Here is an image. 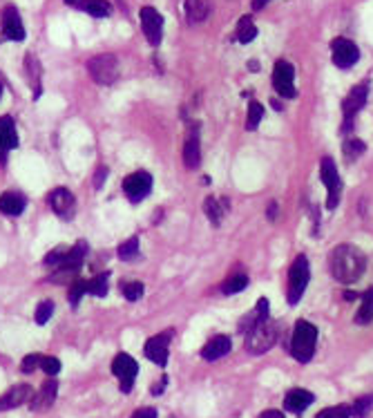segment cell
<instances>
[{"label":"cell","instance_id":"obj_1","mask_svg":"<svg viewBox=\"0 0 373 418\" xmlns=\"http://www.w3.org/2000/svg\"><path fill=\"white\" fill-rule=\"evenodd\" d=\"M329 269L340 284H353L367 271V255L353 244H340L329 255Z\"/></svg>","mask_w":373,"mask_h":418},{"label":"cell","instance_id":"obj_2","mask_svg":"<svg viewBox=\"0 0 373 418\" xmlns=\"http://www.w3.org/2000/svg\"><path fill=\"white\" fill-rule=\"evenodd\" d=\"M318 345V329L309 320L295 322L293 336H291V354L298 362H311Z\"/></svg>","mask_w":373,"mask_h":418},{"label":"cell","instance_id":"obj_3","mask_svg":"<svg viewBox=\"0 0 373 418\" xmlns=\"http://www.w3.org/2000/svg\"><path fill=\"white\" fill-rule=\"evenodd\" d=\"M277 336H279V327L277 322L273 320H266L253 327L248 334H246L244 340V349L253 356H259V354H266L268 349H273V345L277 343Z\"/></svg>","mask_w":373,"mask_h":418},{"label":"cell","instance_id":"obj_4","mask_svg":"<svg viewBox=\"0 0 373 418\" xmlns=\"http://www.w3.org/2000/svg\"><path fill=\"white\" fill-rule=\"evenodd\" d=\"M311 280V269L307 255H298L295 262L291 264V271H288V286H286V297L291 304H298L302 300L304 291L309 286Z\"/></svg>","mask_w":373,"mask_h":418},{"label":"cell","instance_id":"obj_5","mask_svg":"<svg viewBox=\"0 0 373 418\" xmlns=\"http://www.w3.org/2000/svg\"><path fill=\"white\" fill-rule=\"evenodd\" d=\"M88 72L99 85H112L118 79V61L114 54H99L88 61Z\"/></svg>","mask_w":373,"mask_h":418},{"label":"cell","instance_id":"obj_6","mask_svg":"<svg viewBox=\"0 0 373 418\" xmlns=\"http://www.w3.org/2000/svg\"><path fill=\"white\" fill-rule=\"evenodd\" d=\"M320 179L324 182L326 190H329V197H326V206L333 210L337 208L342 197V182H340V175H337V168L333 164V159L324 157L322 159V166H320Z\"/></svg>","mask_w":373,"mask_h":418},{"label":"cell","instance_id":"obj_7","mask_svg":"<svg viewBox=\"0 0 373 418\" xmlns=\"http://www.w3.org/2000/svg\"><path fill=\"white\" fill-rule=\"evenodd\" d=\"M369 99V83L364 81L360 85H355V88L346 95V99L342 101V114H344V125L342 130L349 132L351 130V123H353V116L360 112V110L364 108V103H367Z\"/></svg>","mask_w":373,"mask_h":418},{"label":"cell","instance_id":"obj_8","mask_svg":"<svg viewBox=\"0 0 373 418\" xmlns=\"http://www.w3.org/2000/svg\"><path fill=\"white\" fill-rule=\"evenodd\" d=\"M112 373L118 378V385H121L123 394H130L134 387V378H137V373H139V365L132 356L118 354L112 360Z\"/></svg>","mask_w":373,"mask_h":418},{"label":"cell","instance_id":"obj_9","mask_svg":"<svg viewBox=\"0 0 373 418\" xmlns=\"http://www.w3.org/2000/svg\"><path fill=\"white\" fill-rule=\"evenodd\" d=\"M152 190V177L146 170H137L123 179V193L132 204H139L143 201L150 195Z\"/></svg>","mask_w":373,"mask_h":418},{"label":"cell","instance_id":"obj_10","mask_svg":"<svg viewBox=\"0 0 373 418\" xmlns=\"http://www.w3.org/2000/svg\"><path fill=\"white\" fill-rule=\"evenodd\" d=\"M295 70L288 61H277L273 70V88L282 99H295L298 90H295Z\"/></svg>","mask_w":373,"mask_h":418},{"label":"cell","instance_id":"obj_11","mask_svg":"<svg viewBox=\"0 0 373 418\" xmlns=\"http://www.w3.org/2000/svg\"><path fill=\"white\" fill-rule=\"evenodd\" d=\"M331 54H333V63L340 67V70H349L351 65L358 63L360 49L349 38H333L331 40Z\"/></svg>","mask_w":373,"mask_h":418},{"label":"cell","instance_id":"obj_12","mask_svg":"<svg viewBox=\"0 0 373 418\" xmlns=\"http://www.w3.org/2000/svg\"><path fill=\"white\" fill-rule=\"evenodd\" d=\"M141 27L143 34L152 47H159L161 38H164V16H161L155 7H143L141 10Z\"/></svg>","mask_w":373,"mask_h":418},{"label":"cell","instance_id":"obj_13","mask_svg":"<svg viewBox=\"0 0 373 418\" xmlns=\"http://www.w3.org/2000/svg\"><path fill=\"white\" fill-rule=\"evenodd\" d=\"M47 204L61 219H72L76 212V199L67 188H54L47 195Z\"/></svg>","mask_w":373,"mask_h":418},{"label":"cell","instance_id":"obj_14","mask_svg":"<svg viewBox=\"0 0 373 418\" xmlns=\"http://www.w3.org/2000/svg\"><path fill=\"white\" fill-rule=\"evenodd\" d=\"M170 338H172V331H164L155 338H150L146 343V358L152 360L159 367H166L168 365V345H170Z\"/></svg>","mask_w":373,"mask_h":418},{"label":"cell","instance_id":"obj_15","mask_svg":"<svg viewBox=\"0 0 373 418\" xmlns=\"http://www.w3.org/2000/svg\"><path fill=\"white\" fill-rule=\"evenodd\" d=\"M56 394H58V382L54 378H47L43 382V387L38 389V394L31 396L29 409L31 412H47V409L54 405Z\"/></svg>","mask_w":373,"mask_h":418},{"label":"cell","instance_id":"obj_16","mask_svg":"<svg viewBox=\"0 0 373 418\" xmlns=\"http://www.w3.org/2000/svg\"><path fill=\"white\" fill-rule=\"evenodd\" d=\"M3 36L10 40H23L25 38V27H23V19L16 7H5L3 10Z\"/></svg>","mask_w":373,"mask_h":418},{"label":"cell","instance_id":"obj_17","mask_svg":"<svg viewBox=\"0 0 373 418\" xmlns=\"http://www.w3.org/2000/svg\"><path fill=\"white\" fill-rule=\"evenodd\" d=\"M18 146V134L12 116H0V164H5L7 152Z\"/></svg>","mask_w":373,"mask_h":418},{"label":"cell","instance_id":"obj_18","mask_svg":"<svg viewBox=\"0 0 373 418\" xmlns=\"http://www.w3.org/2000/svg\"><path fill=\"white\" fill-rule=\"evenodd\" d=\"M313 400H316V396H313L309 389L295 387L284 396V409L286 412H293V414H302L313 405Z\"/></svg>","mask_w":373,"mask_h":418},{"label":"cell","instance_id":"obj_19","mask_svg":"<svg viewBox=\"0 0 373 418\" xmlns=\"http://www.w3.org/2000/svg\"><path fill=\"white\" fill-rule=\"evenodd\" d=\"M233 349V343H231V338L224 336V334H219V336H213L208 340L206 345H203L201 349V358L203 360H219V358H224L228 352Z\"/></svg>","mask_w":373,"mask_h":418},{"label":"cell","instance_id":"obj_20","mask_svg":"<svg viewBox=\"0 0 373 418\" xmlns=\"http://www.w3.org/2000/svg\"><path fill=\"white\" fill-rule=\"evenodd\" d=\"M268 311H270L268 300H266V297H259V302L255 304V309H253L250 313H246L244 318H242V322H240V331H242V334L246 336L253 327H257V324L270 320L268 318Z\"/></svg>","mask_w":373,"mask_h":418},{"label":"cell","instance_id":"obj_21","mask_svg":"<svg viewBox=\"0 0 373 418\" xmlns=\"http://www.w3.org/2000/svg\"><path fill=\"white\" fill-rule=\"evenodd\" d=\"M29 396H34L29 385H14L12 389H7L5 394L0 396V412H7V409H14V407H21Z\"/></svg>","mask_w":373,"mask_h":418},{"label":"cell","instance_id":"obj_22","mask_svg":"<svg viewBox=\"0 0 373 418\" xmlns=\"http://www.w3.org/2000/svg\"><path fill=\"white\" fill-rule=\"evenodd\" d=\"M183 164L188 170L199 168L201 164V143H199V132L192 130L185 139V146H183Z\"/></svg>","mask_w":373,"mask_h":418},{"label":"cell","instance_id":"obj_23","mask_svg":"<svg viewBox=\"0 0 373 418\" xmlns=\"http://www.w3.org/2000/svg\"><path fill=\"white\" fill-rule=\"evenodd\" d=\"M25 206H27V199H25L21 193L10 190V193L0 195V212H5V215H10V217L21 215Z\"/></svg>","mask_w":373,"mask_h":418},{"label":"cell","instance_id":"obj_24","mask_svg":"<svg viewBox=\"0 0 373 418\" xmlns=\"http://www.w3.org/2000/svg\"><path fill=\"white\" fill-rule=\"evenodd\" d=\"M210 0H185V19H188L190 25L203 23L210 16Z\"/></svg>","mask_w":373,"mask_h":418},{"label":"cell","instance_id":"obj_25","mask_svg":"<svg viewBox=\"0 0 373 418\" xmlns=\"http://www.w3.org/2000/svg\"><path fill=\"white\" fill-rule=\"evenodd\" d=\"M79 10L94 16V19H105V16L112 14V5L107 0H83V3H79Z\"/></svg>","mask_w":373,"mask_h":418},{"label":"cell","instance_id":"obj_26","mask_svg":"<svg viewBox=\"0 0 373 418\" xmlns=\"http://www.w3.org/2000/svg\"><path fill=\"white\" fill-rule=\"evenodd\" d=\"M255 36H257L255 23H253L250 16H244V19L240 21V25H237V40L244 42V45H248V42Z\"/></svg>","mask_w":373,"mask_h":418},{"label":"cell","instance_id":"obj_27","mask_svg":"<svg viewBox=\"0 0 373 418\" xmlns=\"http://www.w3.org/2000/svg\"><path fill=\"white\" fill-rule=\"evenodd\" d=\"M261 119H264V106H261L259 101H250L248 114H246V130H257Z\"/></svg>","mask_w":373,"mask_h":418},{"label":"cell","instance_id":"obj_28","mask_svg":"<svg viewBox=\"0 0 373 418\" xmlns=\"http://www.w3.org/2000/svg\"><path fill=\"white\" fill-rule=\"evenodd\" d=\"M373 320V288H369L367 293L362 295V306L358 315H355V322L358 324H369Z\"/></svg>","mask_w":373,"mask_h":418},{"label":"cell","instance_id":"obj_29","mask_svg":"<svg viewBox=\"0 0 373 418\" xmlns=\"http://www.w3.org/2000/svg\"><path fill=\"white\" fill-rule=\"evenodd\" d=\"M203 210H206V215H208L210 224H213V226L222 224V217H224V210H226V208L219 206V201H217L215 197H208L206 201H203Z\"/></svg>","mask_w":373,"mask_h":418},{"label":"cell","instance_id":"obj_30","mask_svg":"<svg viewBox=\"0 0 373 418\" xmlns=\"http://www.w3.org/2000/svg\"><path fill=\"white\" fill-rule=\"evenodd\" d=\"M342 150H344L346 159L351 161V159L362 157V155H364V150H367V146H364V141H360L358 136H351V139H346V141H344Z\"/></svg>","mask_w":373,"mask_h":418},{"label":"cell","instance_id":"obj_31","mask_svg":"<svg viewBox=\"0 0 373 418\" xmlns=\"http://www.w3.org/2000/svg\"><path fill=\"white\" fill-rule=\"evenodd\" d=\"M248 275H233V278H228L226 282H224V286H222V291L226 293V295H231V293H240V291H244L246 286H248Z\"/></svg>","mask_w":373,"mask_h":418},{"label":"cell","instance_id":"obj_32","mask_svg":"<svg viewBox=\"0 0 373 418\" xmlns=\"http://www.w3.org/2000/svg\"><path fill=\"white\" fill-rule=\"evenodd\" d=\"M88 293L97 295V297H105L107 295V273H101L94 280L88 282Z\"/></svg>","mask_w":373,"mask_h":418},{"label":"cell","instance_id":"obj_33","mask_svg":"<svg viewBox=\"0 0 373 418\" xmlns=\"http://www.w3.org/2000/svg\"><path fill=\"white\" fill-rule=\"evenodd\" d=\"M371 409H373V396H362V398H358V400L353 403L351 416H355V418H367Z\"/></svg>","mask_w":373,"mask_h":418},{"label":"cell","instance_id":"obj_34","mask_svg":"<svg viewBox=\"0 0 373 418\" xmlns=\"http://www.w3.org/2000/svg\"><path fill=\"white\" fill-rule=\"evenodd\" d=\"M139 255V237H130L128 242L118 246V258L121 260H134Z\"/></svg>","mask_w":373,"mask_h":418},{"label":"cell","instance_id":"obj_35","mask_svg":"<svg viewBox=\"0 0 373 418\" xmlns=\"http://www.w3.org/2000/svg\"><path fill=\"white\" fill-rule=\"evenodd\" d=\"M316 418H351V407L349 405H335V407H326Z\"/></svg>","mask_w":373,"mask_h":418},{"label":"cell","instance_id":"obj_36","mask_svg":"<svg viewBox=\"0 0 373 418\" xmlns=\"http://www.w3.org/2000/svg\"><path fill=\"white\" fill-rule=\"evenodd\" d=\"M143 291H146V288H143L141 282H121V293L128 297L130 302H137L143 295Z\"/></svg>","mask_w":373,"mask_h":418},{"label":"cell","instance_id":"obj_37","mask_svg":"<svg viewBox=\"0 0 373 418\" xmlns=\"http://www.w3.org/2000/svg\"><path fill=\"white\" fill-rule=\"evenodd\" d=\"M40 369H43L49 378H54L58 371H61V360L54 356H40Z\"/></svg>","mask_w":373,"mask_h":418},{"label":"cell","instance_id":"obj_38","mask_svg":"<svg viewBox=\"0 0 373 418\" xmlns=\"http://www.w3.org/2000/svg\"><path fill=\"white\" fill-rule=\"evenodd\" d=\"M86 293H88V282H86V280H74V282L70 284V304L76 306Z\"/></svg>","mask_w":373,"mask_h":418},{"label":"cell","instance_id":"obj_39","mask_svg":"<svg viewBox=\"0 0 373 418\" xmlns=\"http://www.w3.org/2000/svg\"><path fill=\"white\" fill-rule=\"evenodd\" d=\"M52 313H54V302L45 300V302H40V304H38L36 315H34V318H36L38 324H45L49 318H52Z\"/></svg>","mask_w":373,"mask_h":418},{"label":"cell","instance_id":"obj_40","mask_svg":"<svg viewBox=\"0 0 373 418\" xmlns=\"http://www.w3.org/2000/svg\"><path fill=\"white\" fill-rule=\"evenodd\" d=\"M36 367H40V356H38V354L25 356V360H23V365H21V369H23L25 373H31L34 369H36Z\"/></svg>","mask_w":373,"mask_h":418},{"label":"cell","instance_id":"obj_41","mask_svg":"<svg viewBox=\"0 0 373 418\" xmlns=\"http://www.w3.org/2000/svg\"><path fill=\"white\" fill-rule=\"evenodd\" d=\"M67 251H70V249H56V251H52V253H49L47 258H45V264H63Z\"/></svg>","mask_w":373,"mask_h":418},{"label":"cell","instance_id":"obj_42","mask_svg":"<svg viewBox=\"0 0 373 418\" xmlns=\"http://www.w3.org/2000/svg\"><path fill=\"white\" fill-rule=\"evenodd\" d=\"M132 418H157V409L155 407H141L132 414Z\"/></svg>","mask_w":373,"mask_h":418},{"label":"cell","instance_id":"obj_43","mask_svg":"<svg viewBox=\"0 0 373 418\" xmlns=\"http://www.w3.org/2000/svg\"><path fill=\"white\" fill-rule=\"evenodd\" d=\"M257 418H284V414L279 412V409H266V412H261Z\"/></svg>","mask_w":373,"mask_h":418},{"label":"cell","instance_id":"obj_44","mask_svg":"<svg viewBox=\"0 0 373 418\" xmlns=\"http://www.w3.org/2000/svg\"><path fill=\"white\" fill-rule=\"evenodd\" d=\"M105 177H107V168H99V170H97V179H94V186H97V188H101V184H103Z\"/></svg>","mask_w":373,"mask_h":418},{"label":"cell","instance_id":"obj_45","mask_svg":"<svg viewBox=\"0 0 373 418\" xmlns=\"http://www.w3.org/2000/svg\"><path fill=\"white\" fill-rule=\"evenodd\" d=\"M275 215H277V204L273 201V204H270V208H268V217L275 219Z\"/></svg>","mask_w":373,"mask_h":418},{"label":"cell","instance_id":"obj_46","mask_svg":"<svg viewBox=\"0 0 373 418\" xmlns=\"http://www.w3.org/2000/svg\"><path fill=\"white\" fill-rule=\"evenodd\" d=\"M266 3H268V0H253V7H255V10H261Z\"/></svg>","mask_w":373,"mask_h":418},{"label":"cell","instance_id":"obj_47","mask_svg":"<svg viewBox=\"0 0 373 418\" xmlns=\"http://www.w3.org/2000/svg\"><path fill=\"white\" fill-rule=\"evenodd\" d=\"M65 3H70V5H76V3H79V0H65Z\"/></svg>","mask_w":373,"mask_h":418},{"label":"cell","instance_id":"obj_48","mask_svg":"<svg viewBox=\"0 0 373 418\" xmlns=\"http://www.w3.org/2000/svg\"><path fill=\"white\" fill-rule=\"evenodd\" d=\"M0 97H3V81H0Z\"/></svg>","mask_w":373,"mask_h":418}]
</instances>
